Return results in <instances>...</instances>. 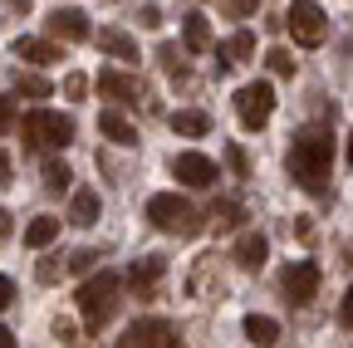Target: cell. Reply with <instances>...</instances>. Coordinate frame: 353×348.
I'll list each match as a JSON object with an SVG mask.
<instances>
[{
    "label": "cell",
    "instance_id": "obj_1",
    "mask_svg": "<svg viewBox=\"0 0 353 348\" xmlns=\"http://www.w3.org/2000/svg\"><path fill=\"white\" fill-rule=\"evenodd\" d=\"M329 167H334V133L329 127H304V133H294L290 143V177L304 187V192H324L329 182Z\"/></svg>",
    "mask_w": 353,
    "mask_h": 348
},
{
    "label": "cell",
    "instance_id": "obj_2",
    "mask_svg": "<svg viewBox=\"0 0 353 348\" xmlns=\"http://www.w3.org/2000/svg\"><path fill=\"white\" fill-rule=\"evenodd\" d=\"M118 294H123V280H118L113 270H99V275L88 270V280H83L79 294H74V299H79V319H83L88 334H99V329L118 314Z\"/></svg>",
    "mask_w": 353,
    "mask_h": 348
},
{
    "label": "cell",
    "instance_id": "obj_3",
    "mask_svg": "<svg viewBox=\"0 0 353 348\" xmlns=\"http://www.w3.org/2000/svg\"><path fill=\"white\" fill-rule=\"evenodd\" d=\"M148 221H152L157 231H167V236H196V231H201L196 206H192L187 196H176V192H162V196L148 201Z\"/></svg>",
    "mask_w": 353,
    "mask_h": 348
},
{
    "label": "cell",
    "instance_id": "obj_4",
    "mask_svg": "<svg viewBox=\"0 0 353 348\" xmlns=\"http://www.w3.org/2000/svg\"><path fill=\"white\" fill-rule=\"evenodd\" d=\"M69 143H74V118L50 113V108L25 113V152H39V147H69Z\"/></svg>",
    "mask_w": 353,
    "mask_h": 348
},
{
    "label": "cell",
    "instance_id": "obj_5",
    "mask_svg": "<svg viewBox=\"0 0 353 348\" xmlns=\"http://www.w3.org/2000/svg\"><path fill=\"white\" fill-rule=\"evenodd\" d=\"M285 30L294 34L299 50H319L329 39V15L314 6V0H294V6L285 10Z\"/></svg>",
    "mask_w": 353,
    "mask_h": 348
},
{
    "label": "cell",
    "instance_id": "obj_6",
    "mask_svg": "<svg viewBox=\"0 0 353 348\" xmlns=\"http://www.w3.org/2000/svg\"><path fill=\"white\" fill-rule=\"evenodd\" d=\"M270 113H275V89H270L265 79H255V83H245V89H236V118H241V127L260 133V127L270 123Z\"/></svg>",
    "mask_w": 353,
    "mask_h": 348
},
{
    "label": "cell",
    "instance_id": "obj_7",
    "mask_svg": "<svg viewBox=\"0 0 353 348\" xmlns=\"http://www.w3.org/2000/svg\"><path fill=\"white\" fill-rule=\"evenodd\" d=\"M118 343L123 348H176L182 338H176V324H167V319H138L123 329Z\"/></svg>",
    "mask_w": 353,
    "mask_h": 348
},
{
    "label": "cell",
    "instance_id": "obj_8",
    "mask_svg": "<svg viewBox=\"0 0 353 348\" xmlns=\"http://www.w3.org/2000/svg\"><path fill=\"white\" fill-rule=\"evenodd\" d=\"M172 177L187 182L192 192H206V187H216V162L206 152H176L172 157Z\"/></svg>",
    "mask_w": 353,
    "mask_h": 348
},
{
    "label": "cell",
    "instance_id": "obj_9",
    "mask_svg": "<svg viewBox=\"0 0 353 348\" xmlns=\"http://www.w3.org/2000/svg\"><path fill=\"white\" fill-rule=\"evenodd\" d=\"M319 265H314V260H294V265L285 270V299L290 304H299V309H304V304H314V294H319Z\"/></svg>",
    "mask_w": 353,
    "mask_h": 348
},
{
    "label": "cell",
    "instance_id": "obj_10",
    "mask_svg": "<svg viewBox=\"0 0 353 348\" xmlns=\"http://www.w3.org/2000/svg\"><path fill=\"white\" fill-rule=\"evenodd\" d=\"M99 94L108 103H138L143 99V83L132 74H123V69H99Z\"/></svg>",
    "mask_w": 353,
    "mask_h": 348
},
{
    "label": "cell",
    "instance_id": "obj_11",
    "mask_svg": "<svg viewBox=\"0 0 353 348\" xmlns=\"http://www.w3.org/2000/svg\"><path fill=\"white\" fill-rule=\"evenodd\" d=\"M50 34L64 39V45H83V39H94L83 10H54V15H50Z\"/></svg>",
    "mask_w": 353,
    "mask_h": 348
},
{
    "label": "cell",
    "instance_id": "obj_12",
    "mask_svg": "<svg viewBox=\"0 0 353 348\" xmlns=\"http://www.w3.org/2000/svg\"><path fill=\"white\" fill-rule=\"evenodd\" d=\"M162 275H167V260H162V255H148V260H138V265L128 270V285H132V294H138V299H152V289H157Z\"/></svg>",
    "mask_w": 353,
    "mask_h": 348
},
{
    "label": "cell",
    "instance_id": "obj_13",
    "mask_svg": "<svg viewBox=\"0 0 353 348\" xmlns=\"http://www.w3.org/2000/svg\"><path fill=\"white\" fill-rule=\"evenodd\" d=\"M265 260H270V240H265L260 231H241V240H236V265L255 275Z\"/></svg>",
    "mask_w": 353,
    "mask_h": 348
},
{
    "label": "cell",
    "instance_id": "obj_14",
    "mask_svg": "<svg viewBox=\"0 0 353 348\" xmlns=\"http://www.w3.org/2000/svg\"><path fill=\"white\" fill-rule=\"evenodd\" d=\"M99 50L113 54V59H123V64H138V39H132L128 30H118V25H103L99 30Z\"/></svg>",
    "mask_w": 353,
    "mask_h": 348
},
{
    "label": "cell",
    "instance_id": "obj_15",
    "mask_svg": "<svg viewBox=\"0 0 353 348\" xmlns=\"http://www.w3.org/2000/svg\"><path fill=\"white\" fill-rule=\"evenodd\" d=\"M99 133H103L108 143H118V147H138V127H132L118 108H103V113H99Z\"/></svg>",
    "mask_w": 353,
    "mask_h": 348
},
{
    "label": "cell",
    "instance_id": "obj_16",
    "mask_svg": "<svg viewBox=\"0 0 353 348\" xmlns=\"http://www.w3.org/2000/svg\"><path fill=\"white\" fill-rule=\"evenodd\" d=\"M245 221V206L236 201V196H226V201H216L211 211H206V226L216 231V236H226V231H236Z\"/></svg>",
    "mask_w": 353,
    "mask_h": 348
},
{
    "label": "cell",
    "instance_id": "obj_17",
    "mask_svg": "<svg viewBox=\"0 0 353 348\" xmlns=\"http://www.w3.org/2000/svg\"><path fill=\"white\" fill-rule=\"evenodd\" d=\"M182 39H187V50H192V54H211V50H216V39H211V20H206V15H196V10L182 20Z\"/></svg>",
    "mask_w": 353,
    "mask_h": 348
},
{
    "label": "cell",
    "instance_id": "obj_18",
    "mask_svg": "<svg viewBox=\"0 0 353 348\" xmlns=\"http://www.w3.org/2000/svg\"><path fill=\"white\" fill-rule=\"evenodd\" d=\"M99 211H103V201H99L94 187H79L74 192V206H69V221L74 226H99Z\"/></svg>",
    "mask_w": 353,
    "mask_h": 348
},
{
    "label": "cell",
    "instance_id": "obj_19",
    "mask_svg": "<svg viewBox=\"0 0 353 348\" xmlns=\"http://www.w3.org/2000/svg\"><path fill=\"white\" fill-rule=\"evenodd\" d=\"M172 133L206 138V133H211V113H206V108H176V113H172Z\"/></svg>",
    "mask_w": 353,
    "mask_h": 348
},
{
    "label": "cell",
    "instance_id": "obj_20",
    "mask_svg": "<svg viewBox=\"0 0 353 348\" xmlns=\"http://www.w3.org/2000/svg\"><path fill=\"white\" fill-rule=\"evenodd\" d=\"M15 54L30 59V64H59V45H50V39H34V34L15 39Z\"/></svg>",
    "mask_w": 353,
    "mask_h": 348
},
{
    "label": "cell",
    "instance_id": "obj_21",
    "mask_svg": "<svg viewBox=\"0 0 353 348\" xmlns=\"http://www.w3.org/2000/svg\"><path fill=\"white\" fill-rule=\"evenodd\" d=\"M59 240V216H34V221L25 226V245L30 250H44V245H54Z\"/></svg>",
    "mask_w": 353,
    "mask_h": 348
},
{
    "label": "cell",
    "instance_id": "obj_22",
    "mask_svg": "<svg viewBox=\"0 0 353 348\" xmlns=\"http://www.w3.org/2000/svg\"><path fill=\"white\" fill-rule=\"evenodd\" d=\"M245 338H250L255 348H270V343L280 338V324H275L270 314H250V319H245Z\"/></svg>",
    "mask_w": 353,
    "mask_h": 348
},
{
    "label": "cell",
    "instance_id": "obj_23",
    "mask_svg": "<svg viewBox=\"0 0 353 348\" xmlns=\"http://www.w3.org/2000/svg\"><path fill=\"white\" fill-rule=\"evenodd\" d=\"M157 59H162L167 79H176V83H187V79H192V69H187V54L176 50V45H157Z\"/></svg>",
    "mask_w": 353,
    "mask_h": 348
},
{
    "label": "cell",
    "instance_id": "obj_24",
    "mask_svg": "<svg viewBox=\"0 0 353 348\" xmlns=\"http://www.w3.org/2000/svg\"><path fill=\"white\" fill-rule=\"evenodd\" d=\"M15 94H20V99H50L54 83L44 79V74H15Z\"/></svg>",
    "mask_w": 353,
    "mask_h": 348
},
{
    "label": "cell",
    "instance_id": "obj_25",
    "mask_svg": "<svg viewBox=\"0 0 353 348\" xmlns=\"http://www.w3.org/2000/svg\"><path fill=\"white\" fill-rule=\"evenodd\" d=\"M221 54L236 59V64H245V59L255 54V34H250V30H236V34L226 39V45H221Z\"/></svg>",
    "mask_w": 353,
    "mask_h": 348
},
{
    "label": "cell",
    "instance_id": "obj_26",
    "mask_svg": "<svg viewBox=\"0 0 353 348\" xmlns=\"http://www.w3.org/2000/svg\"><path fill=\"white\" fill-rule=\"evenodd\" d=\"M44 187H50V192H69V187H74V172H69V162H59V157H50V162H44Z\"/></svg>",
    "mask_w": 353,
    "mask_h": 348
},
{
    "label": "cell",
    "instance_id": "obj_27",
    "mask_svg": "<svg viewBox=\"0 0 353 348\" xmlns=\"http://www.w3.org/2000/svg\"><path fill=\"white\" fill-rule=\"evenodd\" d=\"M64 265H69V260H59V255H44V260H39V270H34V280H39V285H54V280L64 275Z\"/></svg>",
    "mask_w": 353,
    "mask_h": 348
},
{
    "label": "cell",
    "instance_id": "obj_28",
    "mask_svg": "<svg viewBox=\"0 0 353 348\" xmlns=\"http://www.w3.org/2000/svg\"><path fill=\"white\" fill-rule=\"evenodd\" d=\"M265 64H270V74H280V79H294V59H290V50H270V54H265Z\"/></svg>",
    "mask_w": 353,
    "mask_h": 348
},
{
    "label": "cell",
    "instance_id": "obj_29",
    "mask_svg": "<svg viewBox=\"0 0 353 348\" xmlns=\"http://www.w3.org/2000/svg\"><path fill=\"white\" fill-rule=\"evenodd\" d=\"M69 270H74V275L99 270V250H74V255H69Z\"/></svg>",
    "mask_w": 353,
    "mask_h": 348
},
{
    "label": "cell",
    "instance_id": "obj_30",
    "mask_svg": "<svg viewBox=\"0 0 353 348\" xmlns=\"http://www.w3.org/2000/svg\"><path fill=\"white\" fill-rule=\"evenodd\" d=\"M15 123H20V108H15V103H10L6 94H0V138H6L10 127H15Z\"/></svg>",
    "mask_w": 353,
    "mask_h": 348
},
{
    "label": "cell",
    "instance_id": "obj_31",
    "mask_svg": "<svg viewBox=\"0 0 353 348\" xmlns=\"http://www.w3.org/2000/svg\"><path fill=\"white\" fill-rule=\"evenodd\" d=\"M221 6H226V15H236V20H250L260 10V0H221Z\"/></svg>",
    "mask_w": 353,
    "mask_h": 348
},
{
    "label": "cell",
    "instance_id": "obj_32",
    "mask_svg": "<svg viewBox=\"0 0 353 348\" xmlns=\"http://www.w3.org/2000/svg\"><path fill=\"white\" fill-rule=\"evenodd\" d=\"M83 94H88V79H83V74H69V79H64V99H69V103H79Z\"/></svg>",
    "mask_w": 353,
    "mask_h": 348
},
{
    "label": "cell",
    "instance_id": "obj_33",
    "mask_svg": "<svg viewBox=\"0 0 353 348\" xmlns=\"http://www.w3.org/2000/svg\"><path fill=\"white\" fill-rule=\"evenodd\" d=\"M226 162H231L236 177H250V162H245V152H241V147H226Z\"/></svg>",
    "mask_w": 353,
    "mask_h": 348
},
{
    "label": "cell",
    "instance_id": "obj_34",
    "mask_svg": "<svg viewBox=\"0 0 353 348\" xmlns=\"http://www.w3.org/2000/svg\"><path fill=\"white\" fill-rule=\"evenodd\" d=\"M54 338H59V343H79V329H74L69 319H54Z\"/></svg>",
    "mask_w": 353,
    "mask_h": 348
},
{
    "label": "cell",
    "instance_id": "obj_35",
    "mask_svg": "<svg viewBox=\"0 0 353 348\" xmlns=\"http://www.w3.org/2000/svg\"><path fill=\"white\" fill-rule=\"evenodd\" d=\"M339 324L353 329V285H348V294H343V304H339Z\"/></svg>",
    "mask_w": 353,
    "mask_h": 348
},
{
    "label": "cell",
    "instance_id": "obj_36",
    "mask_svg": "<svg viewBox=\"0 0 353 348\" xmlns=\"http://www.w3.org/2000/svg\"><path fill=\"white\" fill-rule=\"evenodd\" d=\"M10 304H15V285H10L6 275H0V314H6V309H10Z\"/></svg>",
    "mask_w": 353,
    "mask_h": 348
},
{
    "label": "cell",
    "instance_id": "obj_37",
    "mask_svg": "<svg viewBox=\"0 0 353 348\" xmlns=\"http://www.w3.org/2000/svg\"><path fill=\"white\" fill-rule=\"evenodd\" d=\"M10 231H15V216H10L6 206H0V245H6V240H10Z\"/></svg>",
    "mask_w": 353,
    "mask_h": 348
},
{
    "label": "cell",
    "instance_id": "obj_38",
    "mask_svg": "<svg viewBox=\"0 0 353 348\" xmlns=\"http://www.w3.org/2000/svg\"><path fill=\"white\" fill-rule=\"evenodd\" d=\"M138 20L152 30V25H162V10H157V6H143V15H138Z\"/></svg>",
    "mask_w": 353,
    "mask_h": 348
},
{
    "label": "cell",
    "instance_id": "obj_39",
    "mask_svg": "<svg viewBox=\"0 0 353 348\" xmlns=\"http://www.w3.org/2000/svg\"><path fill=\"white\" fill-rule=\"evenodd\" d=\"M0 187H10V157L0 152Z\"/></svg>",
    "mask_w": 353,
    "mask_h": 348
},
{
    "label": "cell",
    "instance_id": "obj_40",
    "mask_svg": "<svg viewBox=\"0 0 353 348\" xmlns=\"http://www.w3.org/2000/svg\"><path fill=\"white\" fill-rule=\"evenodd\" d=\"M10 10H20V15H30V0H6Z\"/></svg>",
    "mask_w": 353,
    "mask_h": 348
},
{
    "label": "cell",
    "instance_id": "obj_41",
    "mask_svg": "<svg viewBox=\"0 0 353 348\" xmlns=\"http://www.w3.org/2000/svg\"><path fill=\"white\" fill-rule=\"evenodd\" d=\"M0 348H15V334L10 329H0Z\"/></svg>",
    "mask_w": 353,
    "mask_h": 348
},
{
    "label": "cell",
    "instance_id": "obj_42",
    "mask_svg": "<svg viewBox=\"0 0 353 348\" xmlns=\"http://www.w3.org/2000/svg\"><path fill=\"white\" fill-rule=\"evenodd\" d=\"M348 167H353V133H348Z\"/></svg>",
    "mask_w": 353,
    "mask_h": 348
},
{
    "label": "cell",
    "instance_id": "obj_43",
    "mask_svg": "<svg viewBox=\"0 0 353 348\" xmlns=\"http://www.w3.org/2000/svg\"><path fill=\"white\" fill-rule=\"evenodd\" d=\"M108 6H113V0H108Z\"/></svg>",
    "mask_w": 353,
    "mask_h": 348
}]
</instances>
